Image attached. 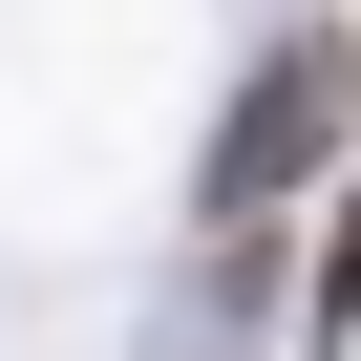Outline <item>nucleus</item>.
Wrapping results in <instances>:
<instances>
[{
	"label": "nucleus",
	"mask_w": 361,
	"mask_h": 361,
	"mask_svg": "<svg viewBox=\"0 0 361 361\" xmlns=\"http://www.w3.org/2000/svg\"><path fill=\"white\" fill-rule=\"evenodd\" d=\"M340 128H361V43H340V22H298V43L234 85V128H213V234H276V192H298Z\"/></svg>",
	"instance_id": "obj_1"
},
{
	"label": "nucleus",
	"mask_w": 361,
	"mask_h": 361,
	"mask_svg": "<svg viewBox=\"0 0 361 361\" xmlns=\"http://www.w3.org/2000/svg\"><path fill=\"white\" fill-rule=\"evenodd\" d=\"M298 340H361V192H340L319 255H298Z\"/></svg>",
	"instance_id": "obj_2"
}]
</instances>
